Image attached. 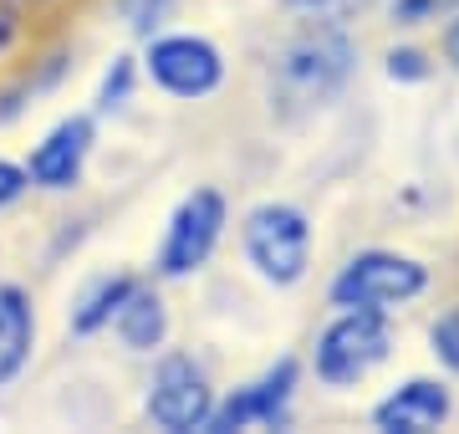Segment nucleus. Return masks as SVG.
<instances>
[{
  "label": "nucleus",
  "mask_w": 459,
  "mask_h": 434,
  "mask_svg": "<svg viewBox=\"0 0 459 434\" xmlns=\"http://www.w3.org/2000/svg\"><path fill=\"white\" fill-rule=\"evenodd\" d=\"M394 348V333L383 312L373 307H342V317L327 322V333L316 337V378L332 388L362 384Z\"/></svg>",
  "instance_id": "nucleus-2"
},
{
  "label": "nucleus",
  "mask_w": 459,
  "mask_h": 434,
  "mask_svg": "<svg viewBox=\"0 0 459 434\" xmlns=\"http://www.w3.org/2000/svg\"><path fill=\"white\" fill-rule=\"evenodd\" d=\"M429 337H434V352H439V363L459 373V307H449V312L434 322V333H429Z\"/></svg>",
  "instance_id": "nucleus-16"
},
{
  "label": "nucleus",
  "mask_w": 459,
  "mask_h": 434,
  "mask_svg": "<svg viewBox=\"0 0 459 434\" xmlns=\"http://www.w3.org/2000/svg\"><path fill=\"white\" fill-rule=\"evenodd\" d=\"M128 87H133V62L123 56V62H113V72H108V82H102V108H123L128 102Z\"/></svg>",
  "instance_id": "nucleus-18"
},
{
  "label": "nucleus",
  "mask_w": 459,
  "mask_h": 434,
  "mask_svg": "<svg viewBox=\"0 0 459 434\" xmlns=\"http://www.w3.org/2000/svg\"><path fill=\"white\" fill-rule=\"evenodd\" d=\"M148 77L169 98H210L225 77V62L204 36H159L148 47Z\"/></svg>",
  "instance_id": "nucleus-7"
},
{
  "label": "nucleus",
  "mask_w": 459,
  "mask_h": 434,
  "mask_svg": "<svg viewBox=\"0 0 459 434\" xmlns=\"http://www.w3.org/2000/svg\"><path fill=\"white\" fill-rule=\"evenodd\" d=\"M220 230H225V200L214 189H195L184 195L174 220L164 230V246H159V276H189L214 256L220 246Z\"/></svg>",
  "instance_id": "nucleus-6"
},
{
  "label": "nucleus",
  "mask_w": 459,
  "mask_h": 434,
  "mask_svg": "<svg viewBox=\"0 0 459 434\" xmlns=\"http://www.w3.org/2000/svg\"><path fill=\"white\" fill-rule=\"evenodd\" d=\"M113 327H117V337H123V348L153 352L169 337V312H164V301L153 297L148 286H133L128 297H123V307H117Z\"/></svg>",
  "instance_id": "nucleus-12"
},
{
  "label": "nucleus",
  "mask_w": 459,
  "mask_h": 434,
  "mask_svg": "<svg viewBox=\"0 0 459 434\" xmlns=\"http://www.w3.org/2000/svg\"><path fill=\"white\" fill-rule=\"evenodd\" d=\"M429 286V271L413 256L398 251H362L342 266V276L332 282V301L337 307H373L388 312L398 301H413Z\"/></svg>",
  "instance_id": "nucleus-4"
},
{
  "label": "nucleus",
  "mask_w": 459,
  "mask_h": 434,
  "mask_svg": "<svg viewBox=\"0 0 459 434\" xmlns=\"http://www.w3.org/2000/svg\"><path fill=\"white\" fill-rule=\"evenodd\" d=\"M394 26H429V21H449L459 11V0H394Z\"/></svg>",
  "instance_id": "nucleus-14"
},
{
  "label": "nucleus",
  "mask_w": 459,
  "mask_h": 434,
  "mask_svg": "<svg viewBox=\"0 0 459 434\" xmlns=\"http://www.w3.org/2000/svg\"><path fill=\"white\" fill-rule=\"evenodd\" d=\"M449 419V388L434 378H409V384L388 394L373 409V424L388 434H429Z\"/></svg>",
  "instance_id": "nucleus-10"
},
{
  "label": "nucleus",
  "mask_w": 459,
  "mask_h": 434,
  "mask_svg": "<svg viewBox=\"0 0 459 434\" xmlns=\"http://www.w3.org/2000/svg\"><path fill=\"white\" fill-rule=\"evenodd\" d=\"M291 388H296V363L291 358H281L265 378L246 384L235 399H225L220 409H210V434H230V430H250V424H261V430H276L291 419Z\"/></svg>",
  "instance_id": "nucleus-8"
},
{
  "label": "nucleus",
  "mask_w": 459,
  "mask_h": 434,
  "mask_svg": "<svg viewBox=\"0 0 459 434\" xmlns=\"http://www.w3.org/2000/svg\"><path fill=\"white\" fill-rule=\"evenodd\" d=\"M21 189H26V169L0 164V210H5V204H16V200H21Z\"/></svg>",
  "instance_id": "nucleus-20"
},
{
  "label": "nucleus",
  "mask_w": 459,
  "mask_h": 434,
  "mask_svg": "<svg viewBox=\"0 0 459 434\" xmlns=\"http://www.w3.org/2000/svg\"><path fill=\"white\" fill-rule=\"evenodd\" d=\"M291 11H301L307 21H347L358 16L362 5H373V0H286Z\"/></svg>",
  "instance_id": "nucleus-15"
},
{
  "label": "nucleus",
  "mask_w": 459,
  "mask_h": 434,
  "mask_svg": "<svg viewBox=\"0 0 459 434\" xmlns=\"http://www.w3.org/2000/svg\"><path fill=\"white\" fill-rule=\"evenodd\" d=\"M11 41H16V11H11V5L0 0V51L11 47Z\"/></svg>",
  "instance_id": "nucleus-21"
},
{
  "label": "nucleus",
  "mask_w": 459,
  "mask_h": 434,
  "mask_svg": "<svg viewBox=\"0 0 459 434\" xmlns=\"http://www.w3.org/2000/svg\"><path fill=\"white\" fill-rule=\"evenodd\" d=\"M87 153H92V117H62L56 128H51L36 153L26 159V179L41 184V189H72L77 174H82Z\"/></svg>",
  "instance_id": "nucleus-9"
},
{
  "label": "nucleus",
  "mask_w": 459,
  "mask_h": 434,
  "mask_svg": "<svg viewBox=\"0 0 459 434\" xmlns=\"http://www.w3.org/2000/svg\"><path fill=\"white\" fill-rule=\"evenodd\" d=\"M169 16V0H123V21L138 36H153V26Z\"/></svg>",
  "instance_id": "nucleus-17"
},
{
  "label": "nucleus",
  "mask_w": 459,
  "mask_h": 434,
  "mask_svg": "<svg viewBox=\"0 0 459 434\" xmlns=\"http://www.w3.org/2000/svg\"><path fill=\"white\" fill-rule=\"evenodd\" d=\"M36 343V317H31V297L21 286H0V384H11Z\"/></svg>",
  "instance_id": "nucleus-11"
},
{
  "label": "nucleus",
  "mask_w": 459,
  "mask_h": 434,
  "mask_svg": "<svg viewBox=\"0 0 459 434\" xmlns=\"http://www.w3.org/2000/svg\"><path fill=\"white\" fill-rule=\"evenodd\" d=\"M352 77V41L337 26H312V31L291 36L286 47L271 56V102L281 113H312L327 108Z\"/></svg>",
  "instance_id": "nucleus-1"
},
{
  "label": "nucleus",
  "mask_w": 459,
  "mask_h": 434,
  "mask_svg": "<svg viewBox=\"0 0 459 434\" xmlns=\"http://www.w3.org/2000/svg\"><path fill=\"white\" fill-rule=\"evenodd\" d=\"M210 409H214V394L204 368L195 358H184V352H169L159 373H153V384H148V419L169 434H189L210 424Z\"/></svg>",
  "instance_id": "nucleus-5"
},
{
  "label": "nucleus",
  "mask_w": 459,
  "mask_h": 434,
  "mask_svg": "<svg viewBox=\"0 0 459 434\" xmlns=\"http://www.w3.org/2000/svg\"><path fill=\"white\" fill-rule=\"evenodd\" d=\"M246 256L271 286H296L312 261V225L296 204H261L246 215Z\"/></svg>",
  "instance_id": "nucleus-3"
},
{
  "label": "nucleus",
  "mask_w": 459,
  "mask_h": 434,
  "mask_svg": "<svg viewBox=\"0 0 459 434\" xmlns=\"http://www.w3.org/2000/svg\"><path fill=\"white\" fill-rule=\"evenodd\" d=\"M388 77H403V82H419V77H429L424 51H388Z\"/></svg>",
  "instance_id": "nucleus-19"
},
{
  "label": "nucleus",
  "mask_w": 459,
  "mask_h": 434,
  "mask_svg": "<svg viewBox=\"0 0 459 434\" xmlns=\"http://www.w3.org/2000/svg\"><path fill=\"white\" fill-rule=\"evenodd\" d=\"M444 56L455 62V72H459V11L449 16V31H444Z\"/></svg>",
  "instance_id": "nucleus-22"
},
{
  "label": "nucleus",
  "mask_w": 459,
  "mask_h": 434,
  "mask_svg": "<svg viewBox=\"0 0 459 434\" xmlns=\"http://www.w3.org/2000/svg\"><path fill=\"white\" fill-rule=\"evenodd\" d=\"M133 286H138V282H128V276H108V282H98L82 297V307H77L72 327H77V333H98V327H108V322L117 317V307H123V297H128Z\"/></svg>",
  "instance_id": "nucleus-13"
}]
</instances>
